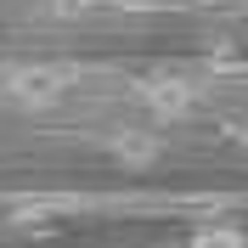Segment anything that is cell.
<instances>
[{
  "instance_id": "obj_3",
  "label": "cell",
  "mask_w": 248,
  "mask_h": 248,
  "mask_svg": "<svg viewBox=\"0 0 248 248\" xmlns=\"http://www.w3.org/2000/svg\"><path fill=\"white\" fill-rule=\"evenodd\" d=\"M186 248H248V232L232 220H215V226H198L186 237Z\"/></svg>"
},
{
  "instance_id": "obj_4",
  "label": "cell",
  "mask_w": 248,
  "mask_h": 248,
  "mask_svg": "<svg viewBox=\"0 0 248 248\" xmlns=\"http://www.w3.org/2000/svg\"><path fill=\"white\" fill-rule=\"evenodd\" d=\"M237 147H248V124H237Z\"/></svg>"
},
{
  "instance_id": "obj_2",
  "label": "cell",
  "mask_w": 248,
  "mask_h": 248,
  "mask_svg": "<svg viewBox=\"0 0 248 248\" xmlns=\"http://www.w3.org/2000/svg\"><path fill=\"white\" fill-rule=\"evenodd\" d=\"M141 102H147V113H158V119H181V113H192V102H198V91H192L186 79L164 74V79H153V85L141 91Z\"/></svg>"
},
{
  "instance_id": "obj_1",
  "label": "cell",
  "mask_w": 248,
  "mask_h": 248,
  "mask_svg": "<svg viewBox=\"0 0 248 248\" xmlns=\"http://www.w3.org/2000/svg\"><path fill=\"white\" fill-rule=\"evenodd\" d=\"M6 91H12V102H23V108H51V102L68 96V74H57V68H17V74L6 79Z\"/></svg>"
}]
</instances>
